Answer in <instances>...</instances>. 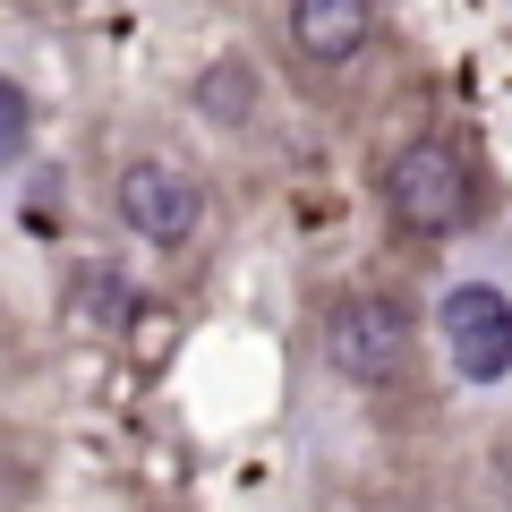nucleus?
Listing matches in <instances>:
<instances>
[{
	"instance_id": "nucleus-1",
	"label": "nucleus",
	"mask_w": 512,
	"mask_h": 512,
	"mask_svg": "<svg viewBox=\"0 0 512 512\" xmlns=\"http://www.w3.org/2000/svg\"><path fill=\"white\" fill-rule=\"evenodd\" d=\"M384 214L402 222L410 239H453L478 214V171L453 137H410L384 163Z\"/></svg>"
},
{
	"instance_id": "nucleus-2",
	"label": "nucleus",
	"mask_w": 512,
	"mask_h": 512,
	"mask_svg": "<svg viewBox=\"0 0 512 512\" xmlns=\"http://www.w3.org/2000/svg\"><path fill=\"white\" fill-rule=\"evenodd\" d=\"M410 308L402 299H384V291H350L325 308V367L342 384H393L410 367Z\"/></svg>"
},
{
	"instance_id": "nucleus-3",
	"label": "nucleus",
	"mask_w": 512,
	"mask_h": 512,
	"mask_svg": "<svg viewBox=\"0 0 512 512\" xmlns=\"http://www.w3.org/2000/svg\"><path fill=\"white\" fill-rule=\"evenodd\" d=\"M111 205H120V222L146 248H188L205 222V188L188 163H171V154H137V163L111 180Z\"/></svg>"
},
{
	"instance_id": "nucleus-4",
	"label": "nucleus",
	"mask_w": 512,
	"mask_h": 512,
	"mask_svg": "<svg viewBox=\"0 0 512 512\" xmlns=\"http://www.w3.org/2000/svg\"><path fill=\"white\" fill-rule=\"evenodd\" d=\"M436 325H444V350H453V367L470 384L512 376V299L495 291V282H453Z\"/></svg>"
},
{
	"instance_id": "nucleus-5",
	"label": "nucleus",
	"mask_w": 512,
	"mask_h": 512,
	"mask_svg": "<svg viewBox=\"0 0 512 512\" xmlns=\"http://www.w3.org/2000/svg\"><path fill=\"white\" fill-rule=\"evenodd\" d=\"M367 35H376V0H291V43L316 60V69L359 60Z\"/></svg>"
},
{
	"instance_id": "nucleus-6",
	"label": "nucleus",
	"mask_w": 512,
	"mask_h": 512,
	"mask_svg": "<svg viewBox=\"0 0 512 512\" xmlns=\"http://www.w3.org/2000/svg\"><path fill=\"white\" fill-rule=\"evenodd\" d=\"M248 103H256L248 60H214V69L197 77V111H214V120H248Z\"/></svg>"
},
{
	"instance_id": "nucleus-7",
	"label": "nucleus",
	"mask_w": 512,
	"mask_h": 512,
	"mask_svg": "<svg viewBox=\"0 0 512 512\" xmlns=\"http://www.w3.org/2000/svg\"><path fill=\"white\" fill-rule=\"evenodd\" d=\"M26 137H35V103H26L18 77H0V163H18Z\"/></svg>"
}]
</instances>
